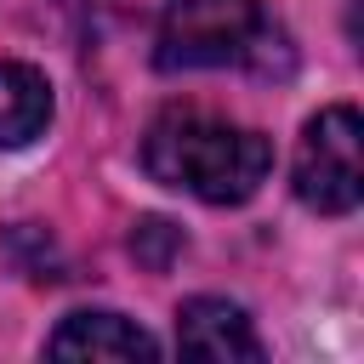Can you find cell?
<instances>
[{"instance_id":"cell-1","label":"cell","mask_w":364,"mask_h":364,"mask_svg":"<svg viewBox=\"0 0 364 364\" xmlns=\"http://www.w3.org/2000/svg\"><path fill=\"white\" fill-rule=\"evenodd\" d=\"M142 165L154 182L205 205H245L273 171V142L205 108H165L142 136Z\"/></svg>"},{"instance_id":"cell-2","label":"cell","mask_w":364,"mask_h":364,"mask_svg":"<svg viewBox=\"0 0 364 364\" xmlns=\"http://www.w3.org/2000/svg\"><path fill=\"white\" fill-rule=\"evenodd\" d=\"M279 28L267 23L262 0H159V68H228V63H267Z\"/></svg>"},{"instance_id":"cell-3","label":"cell","mask_w":364,"mask_h":364,"mask_svg":"<svg viewBox=\"0 0 364 364\" xmlns=\"http://www.w3.org/2000/svg\"><path fill=\"white\" fill-rule=\"evenodd\" d=\"M296 199L318 216H347L364 199V131H358V108L336 102L324 114L307 119L301 142H296Z\"/></svg>"},{"instance_id":"cell-4","label":"cell","mask_w":364,"mask_h":364,"mask_svg":"<svg viewBox=\"0 0 364 364\" xmlns=\"http://www.w3.org/2000/svg\"><path fill=\"white\" fill-rule=\"evenodd\" d=\"M176 347L193 358H216V364H256L262 358V336L250 330L245 307L222 301V296H193L176 313Z\"/></svg>"},{"instance_id":"cell-5","label":"cell","mask_w":364,"mask_h":364,"mask_svg":"<svg viewBox=\"0 0 364 364\" xmlns=\"http://www.w3.org/2000/svg\"><path fill=\"white\" fill-rule=\"evenodd\" d=\"M46 353L51 358H159V341L119 313H68L51 330Z\"/></svg>"},{"instance_id":"cell-6","label":"cell","mask_w":364,"mask_h":364,"mask_svg":"<svg viewBox=\"0 0 364 364\" xmlns=\"http://www.w3.org/2000/svg\"><path fill=\"white\" fill-rule=\"evenodd\" d=\"M51 125V85L34 63H0V148H28Z\"/></svg>"},{"instance_id":"cell-7","label":"cell","mask_w":364,"mask_h":364,"mask_svg":"<svg viewBox=\"0 0 364 364\" xmlns=\"http://www.w3.org/2000/svg\"><path fill=\"white\" fill-rule=\"evenodd\" d=\"M131 250L148 262V267H165L171 262V250H182V233L171 228V222H159V216H148L136 233H131Z\"/></svg>"}]
</instances>
